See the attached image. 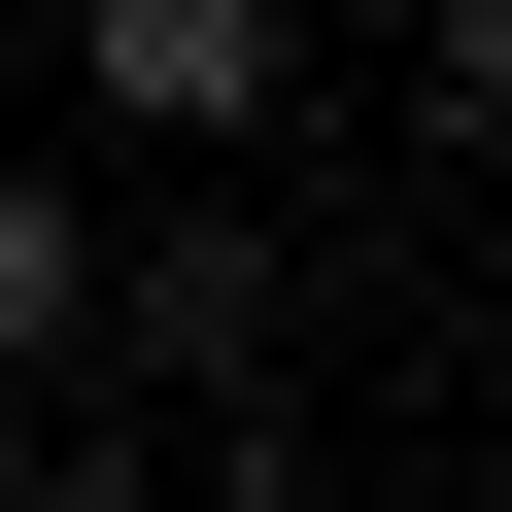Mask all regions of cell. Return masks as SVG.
I'll list each match as a JSON object with an SVG mask.
<instances>
[{"label":"cell","mask_w":512,"mask_h":512,"mask_svg":"<svg viewBox=\"0 0 512 512\" xmlns=\"http://www.w3.org/2000/svg\"><path fill=\"white\" fill-rule=\"evenodd\" d=\"M103 376L205 444V410H274V205H239V137H205V205H137L103 239Z\"/></svg>","instance_id":"6da1fadb"},{"label":"cell","mask_w":512,"mask_h":512,"mask_svg":"<svg viewBox=\"0 0 512 512\" xmlns=\"http://www.w3.org/2000/svg\"><path fill=\"white\" fill-rule=\"evenodd\" d=\"M69 103L205 171V137H274V103H308V0H69Z\"/></svg>","instance_id":"7a4b0ae2"},{"label":"cell","mask_w":512,"mask_h":512,"mask_svg":"<svg viewBox=\"0 0 512 512\" xmlns=\"http://www.w3.org/2000/svg\"><path fill=\"white\" fill-rule=\"evenodd\" d=\"M35 376H103V205L0 171V410H35Z\"/></svg>","instance_id":"3957f363"},{"label":"cell","mask_w":512,"mask_h":512,"mask_svg":"<svg viewBox=\"0 0 512 512\" xmlns=\"http://www.w3.org/2000/svg\"><path fill=\"white\" fill-rule=\"evenodd\" d=\"M410 137H444V171H512V0H410Z\"/></svg>","instance_id":"277c9868"}]
</instances>
